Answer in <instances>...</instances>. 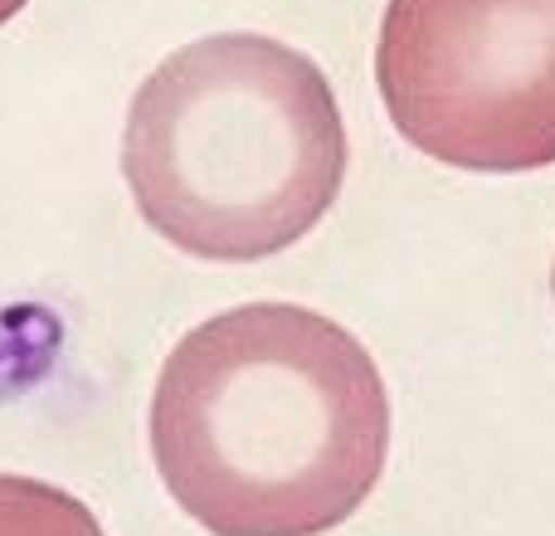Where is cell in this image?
I'll return each mask as SVG.
<instances>
[{
    "mask_svg": "<svg viewBox=\"0 0 555 536\" xmlns=\"http://www.w3.org/2000/svg\"><path fill=\"white\" fill-rule=\"evenodd\" d=\"M122 176L142 220L176 250L254 264L332 210L346 181V123L307 54L269 35H210L137 88Z\"/></svg>",
    "mask_w": 555,
    "mask_h": 536,
    "instance_id": "cell-2",
    "label": "cell"
},
{
    "mask_svg": "<svg viewBox=\"0 0 555 536\" xmlns=\"http://www.w3.org/2000/svg\"><path fill=\"white\" fill-rule=\"evenodd\" d=\"M385 113L459 171L555 162V0H390L375 44Z\"/></svg>",
    "mask_w": 555,
    "mask_h": 536,
    "instance_id": "cell-3",
    "label": "cell"
},
{
    "mask_svg": "<svg viewBox=\"0 0 555 536\" xmlns=\"http://www.w3.org/2000/svg\"><path fill=\"white\" fill-rule=\"evenodd\" d=\"M0 536H107L103 522L54 483L0 473Z\"/></svg>",
    "mask_w": 555,
    "mask_h": 536,
    "instance_id": "cell-4",
    "label": "cell"
},
{
    "mask_svg": "<svg viewBox=\"0 0 555 536\" xmlns=\"http://www.w3.org/2000/svg\"><path fill=\"white\" fill-rule=\"evenodd\" d=\"M25 5H29V0H0V25H5V20H15Z\"/></svg>",
    "mask_w": 555,
    "mask_h": 536,
    "instance_id": "cell-5",
    "label": "cell"
},
{
    "mask_svg": "<svg viewBox=\"0 0 555 536\" xmlns=\"http://www.w3.org/2000/svg\"><path fill=\"white\" fill-rule=\"evenodd\" d=\"M390 395L341 322L244 303L176 342L152 391L166 493L215 536H322L385 473Z\"/></svg>",
    "mask_w": 555,
    "mask_h": 536,
    "instance_id": "cell-1",
    "label": "cell"
}]
</instances>
